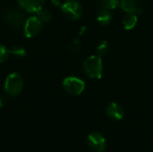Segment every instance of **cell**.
<instances>
[{
  "label": "cell",
  "mask_w": 153,
  "mask_h": 152,
  "mask_svg": "<svg viewBox=\"0 0 153 152\" xmlns=\"http://www.w3.org/2000/svg\"><path fill=\"white\" fill-rule=\"evenodd\" d=\"M119 6L122 11L127 13H141L142 8L138 3L137 0H120Z\"/></svg>",
  "instance_id": "obj_10"
},
{
  "label": "cell",
  "mask_w": 153,
  "mask_h": 152,
  "mask_svg": "<svg viewBox=\"0 0 153 152\" xmlns=\"http://www.w3.org/2000/svg\"><path fill=\"white\" fill-rule=\"evenodd\" d=\"M36 16L42 23L48 22L52 19V13L48 8L42 6L36 12Z\"/></svg>",
  "instance_id": "obj_13"
},
{
  "label": "cell",
  "mask_w": 153,
  "mask_h": 152,
  "mask_svg": "<svg viewBox=\"0 0 153 152\" xmlns=\"http://www.w3.org/2000/svg\"><path fill=\"white\" fill-rule=\"evenodd\" d=\"M97 20L100 22V25H108L112 21V14L110 13V10L108 9H101L97 16Z\"/></svg>",
  "instance_id": "obj_12"
},
{
  "label": "cell",
  "mask_w": 153,
  "mask_h": 152,
  "mask_svg": "<svg viewBox=\"0 0 153 152\" xmlns=\"http://www.w3.org/2000/svg\"><path fill=\"white\" fill-rule=\"evenodd\" d=\"M10 55L13 56L16 58H23L26 56V50L22 46H13L9 49Z\"/></svg>",
  "instance_id": "obj_14"
},
{
  "label": "cell",
  "mask_w": 153,
  "mask_h": 152,
  "mask_svg": "<svg viewBox=\"0 0 153 152\" xmlns=\"http://www.w3.org/2000/svg\"><path fill=\"white\" fill-rule=\"evenodd\" d=\"M83 71L87 77L92 80H99L102 77L104 68L101 56L100 55H92L83 62Z\"/></svg>",
  "instance_id": "obj_1"
},
{
  "label": "cell",
  "mask_w": 153,
  "mask_h": 152,
  "mask_svg": "<svg viewBox=\"0 0 153 152\" xmlns=\"http://www.w3.org/2000/svg\"><path fill=\"white\" fill-rule=\"evenodd\" d=\"M9 55H10L9 49L5 46L0 44V64L5 62L8 59Z\"/></svg>",
  "instance_id": "obj_18"
},
{
  "label": "cell",
  "mask_w": 153,
  "mask_h": 152,
  "mask_svg": "<svg viewBox=\"0 0 153 152\" xmlns=\"http://www.w3.org/2000/svg\"><path fill=\"white\" fill-rule=\"evenodd\" d=\"M85 29H86L85 27H82V28H81V31H80V35L83 33V31L85 30Z\"/></svg>",
  "instance_id": "obj_21"
},
{
  "label": "cell",
  "mask_w": 153,
  "mask_h": 152,
  "mask_svg": "<svg viewBox=\"0 0 153 152\" xmlns=\"http://www.w3.org/2000/svg\"><path fill=\"white\" fill-rule=\"evenodd\" d=\"M137 22H138V16H137V13H127L125 17L123 18V27L129 30H132L134 29L136 24H137Z\"/></svg>",
  "instance_id": "obj_11"
},
{
  "label": "cell",
  "mask_w": 153,
  "mask_h": 152,
  "mask_svg": "<svg viewBox=\"0 0 153 152\" xmlns=\"http://www.w3.org/2000/svg\"><path fill=\"white\" fill-rule=\"evenodd\" d=\"M7 103V98L6 96H0V108L4 107V105Z\"/></svg>",
  "instance_id": "obj_19"
},
{
  "label": "cell",
  "mask_w": 153,
  "mask_h": 152,
  "mask_svg": "<svg viewBox=\"0 0 153 152\" xmlns=\"http://www.w3.org/2000/svg\"><path fill=\"white\" fill-rule=\"evenodd\" d=\"M62 85L66 92L74 96L82 94L85 89V82L75 76H68L65 78Z\"/></svg>",
  "instance_id": "obj_5"
},
{
  "label": "cell",
  "mask_w": 153,
  "mask_h": 152,
  "mask_svg": "<svg viewBox=\"0 0 153 152\" xmlns=\"http://www.w3.org/2000/svg\"><path fill=\"white\" fill-rule=\"evenodd\" d=\"M96 49H97L98 55H100V56H101L106 55V54L108 52L109 45H108V41H106V40H102V41H100V42L99 43V45L97 46Z\"/></svg>",
  "instance_id": "obj_16"
},
{
  "label": "cell",
  "mask_w": 153,
  "mask_h": 152,
  "mask_svg": "<svg viewBox=\"0 0 153 152\" xmlns=\"http://www.w3.org/2000/svg\"><path fill=\"white\" fill-rule=\"evenodd\" d=\"M101 3L104 8L108 10H114L119 5L120 0H101Z\"/></svg>",
  "instance_id": "obj_17"
},
{
  "label": "cell",
  "mask_w": 153,
  "mask_h": 152,
  "mask_svg": "<svg viewBox=\"0 0 153 152\" xmlns=\"http://www.w3.org/2000/svg\"><path fill=\"white\" fill-rule=\"evenodd\" d=\"M42 28V22L37 18V16L29 17L23 25V32L27 38H33L37 36Z\"/></svg>",
  "instance_id": "obj_7"
},
{
  "label": "cell",
  "mask_w": 153,
  "mask_h": 152,
  "mask_svg": "<svg viewBox=\"0 0 153 152\" xmlns=\"http://www.w3.org/2000/svg\"><path fill=\"white\" fill-rule=\"evenodd\" d=\"M81 47H82V43L80 41L79 39H73L69 41L68 45H67V47L68 49L72 52V53H77L80 49H81Z\"/></svg>",
  "instance_id": "obj_15"
},
{
  "label": "cell",
  "mask_w": 153,
  "mask_h": 152,
  "mask_svg": "<svg viewBox=\"0 0 153 152\" xmlns=\"http://www.w3.org/2000/svg\"><path fill=\"white\" fill-rule=\"evenodd\" d=\"M46 0H17L20 9L26 13H36L41 8Z\"/></svg>",
  "instance_id": "obj_8"
},
{
  "label": "cell",
  "mask_w": 153,
  "mask_h": 152,
  "mask_svg": "<svg viewBox=\"0 0 153 152\" xmlns=\"http://www.w3.org/2000/svg\"><path fill=\"white\" fill-rule=\"evenodd\" d=\"M106 113L108 117L117 121L121 120L125 116V110L123 107L116 102H112L108 105L106 108Z\"/></svg>",
  "instance_id": "obj_9"
},
{
  "label": "cell",
  "mask_w": 153,
  "mask_h": 152,
  "mask_svg": "<svg viewBox=\"0 0 153 152\" xmlns=\"http://www.w3.org/2000/svg\"><path fill=\"white\" fill-rule=\"evenodd\" d=\"M87 144L90 147V149L94 152L105 151L107 146L104 136L98 132H93L88 135Z\"/></svg>",
  "instance_id": "obj_6"
},
{
  "label": "cell",
  "mask_w": 153,
  "mask_h": 152,
  "mask_svg": "<svg viewBox=\"0 0 153 152\" xmlns=\"http://www.w3.org/2000/svg\"><path fill=\"white\" fill-rule=\"evenodd\" d=\"M23 79L18 73H10L4 82V92L7 96H19L23 90Z\"/></svg>",
  "instance_id": "obj_2"
},
{
  "label": "cell",
  "mask_w": 153,
  "mask_h": 152,
  "mask_svg": "<svg viewBox=\"0 0 153 152\" xmlns=\"http://www.w3.org/2000/svg\"><path fill=\"white\" fill-rule=\"evenodd\" d=\"M4 22L12 28L19 30L23 28L25 23V17L22 9L17 8H8L4 13Z\"/></svg>",
  "instance_id": "obj_4"
},
{
  "label": "cell",
  "mask_w": 153,
  "mask_h": 152,
  "mask_svg": "<svg viewBox=\"0 0 153 152\" xmlns=\"http://www.w3.org/2000/svg\"><path fill=\"white\" fill-rule=\"evenodd\" d=\"M51 3H52L54 5H59V4H60L59 0H52V1H51Z\"/></svg>",
  "instance_id": "obj_20"
},
{
  "label": "cell",
  "mask_w": 153,
  "mask_h": 152,
  "mask_svg": "<svg viewBox=\"0 0 153 152\" xmlns=\"http://www.w3.org/2000/svg\"><path fill=\"white\" fill-rule=\"evenodd\" d=\"M64 15L72 21L79 20L83 13L82 4L78 0H66L61 5Z\"/></svg>",
  "instance_id": "obj_3"
}]
</instances>
